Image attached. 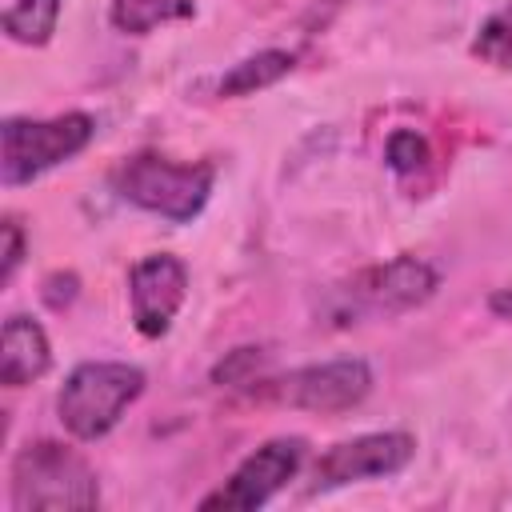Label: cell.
<instances>
[{"label": "cell", "instance_id": "6da1fadb", "mask_svg": "<svg viewBox=\"0 0 512 512\" xmlns=\"http://www.w3.org/2000/svg\"><path fill=\"white\" fill-rule=\"evenodd\" d=\"M212 184H216V164L172 160L160 152H132L112 168L116 196L168 224H192L204 212Z\"/></svg>", "mask_w": 512, "mask_h": 512}, {"label": "cell", "instance_id": "7a4b0ae2", "mask_svg": "<svg viewBox=\"0 0 512 512\" xmlns=\"http://www.w3.org/2000/svg\"><path fill=\"white\" fill-rule=\"evenodd\" d=\"M16 512H84L100 504L96 468L60 440H28L8 468Z\"/></svg>", "mask_w": 512, "mask_h": 512}, {"label": "cell", "instance_id": "3957f363", "mask_svg": "<svg viewBox=\"0 0 512 512\" xmlns=\"http://www.w3.org/2000/svg\"><path fill=\"white\" fill-rule=\"evenodd\" d=\"M144 384V372L128 360H84L64 376L56 392V416L72 440H104L140 400Z\"/></svg>", "mask_w": 512, "mask_h": 512}, {"label": "cell", "instance_id": "277c9868", "mask_svg": "<svg viewBox=\"0 0 512 512\" xmlns=\"http://www.w3.org/2000/svg\"><path fill=\"white\" fill-rule=\"evenodd\" d=\"M96 136V120L88 112H60L48 120L8 116L0 124V180L4 188L32 184L56 164L80 156Z\"/></svg>", "mask_w": 512, "mask_h": 512}, {"label": "cell", "instance_id": "5b68a950", "mask_svg": "<svg viewBox=\"0 0 512 512\" xmlns=\"http://www.w3.org/2000/svg\"><path fill=\"white\" fill-rule=\"evenodd\" d=\"M368 392H372V368L360 356L304 364V368H292L284 376L268 372L252 388L256 400H268V404H280V408H300V412H320V416L348 412Z\"/></svg>", "mask_w": 512, "mask_h": 512}, {"label": "cell", "instance_id": "8992f818", "mask_svg": "<svg viewBox=\"0 0 512 512\" xmlns=\"http://www.w3.org/2000/svg\"><path fill=\"white\" fill-rule=\"evenodd\" d=\"M440 288V272L420 256H392L384 264L360 268L336 288V316H396L428 304Z\"/></svg>", "mask_w": 512, "mask_h": 512}, {"label": "cell", "instance_id": "52a82bcc", "mask_svg": "<svg viewBox=\"0 0 512 512\" xmlns=\"http://www.w3.org/2000/svg\"><path fill=\"white\" fill-rule=\"evenodd\" d=\"M308 456V440L304 436H276L268 444H260L256 452H248L236 472L200 500L204 512L212 508H224V512H252V508H264L280 488H288V480L300 472Z\"/></svg>", "mask_w": 512, "mask_h": 512}, {"label": "cell", "instance_id": "ba28073f", "mask_svg": "<svg viewBox=\"0 0 512 512\" xmlns=\"http://www.w3.org/2000/svg\"><path fill=\"white\" fill-rule=\"evenodd\" d=\"M416 440L408 432H364L332 444L312 468V492L348 488L360 480H384L412 464Z\"/></svg>", "mask_w": 512, "mask_h": 512}, {"label": "cell", "instance_id": "9c48e42d", "mask_svg": "<svg viewBox=\"0 0 512 512\" xmlns=\"http://www.w3.org/2000/svg\"><path fill=\"white\" fill-rule=\"evenodd\" d=\"M188 300V264L172 252H148L128 268L132 324L144 340H160Z\"/></svg>", "mask_w": 512, "mask_h": 512}, {"label": "cell", "instance_id": "30bf717a", "mask_svg": "<svg viewBox=\"0 0 512 512\" xmlns=\"http://www.w3.org/2000/svg\"><path fill=\"white\" fill-rule=\"evenodd\" d=\"M52 364V344H48V332L24 316V312H12L4 320V332H0V384L4 388H24L32 380H40Z\"/></svg>", "mask_w": 512, "mask_h": 512}, {"label": "cell", "instance_id": "8fae6325", "mask_svg": "<svg viewBox=\"0 0 512 512\" xmlns=\"http://www.w3.org/2000/svg\"><path fill=\"white\" fill-rule=\"evenodd\" d=\"M292 68H296V56H292V52H284V48H264V52H252V56L236 60V64H232V68L220 76L216 96H224V100L252 96V92H260V88L280 84V80H284Z\"/></svg>", "mask_w": 512, "mask_h": 512}, {"label": "cell", "instance_id": "7c38bea8", "mask_svg": "<svg viewBox=\"0 0 512 512\" xmlns=\"http://www.w3.org/2000/svg\"><path fill=\"white\" fill-rule=\"evenodd\" d=\"M196 0H112L108 4V24L124 36H148L160 24L192 20Z\"/></svg>", "mask_w": 512, "mask_h": 512}, {"label": "cell", "instance_id": "4fadbf2b", "mask_svg": "<svg viewBox=\"0 0 512 512\" xmlns=\"http://www.w3.org/2000/svg\"><path fill=\"white\" fill-rule=\"evenodd\" d=\"M60 8H64V0H12L0 20L4 36L24 48H44L60 24Z\"/></svg>", "mask_w": 512, "mask_h": 512}, {"label": "cell", "instance_id": "5bb4252c", "mask_svg": "<svg viewBox=\"0 0 512 512\" xmlns=\"http://www.w3.org/2000/svg\"><path fill=\"white\" fill-rule=\"evenodd\" d=\"M472 56L500 68V72H512V0H504L472 36Z\"/></svg>", "mask_w": 512, "mask_h": 512}, {"label": "cell", "instance_id": "9a60e30c", "mask_svg": "<svg viewBox=\"0 0 512 512\" xmlns=\"http://www.w3.org/2000/svg\"><path fill=\"white\" fill-rule=\"evenodd\" d=\"M268 368H272V364H268V352H264V348H256V344H244V348L224 352V360L212 368V384L252 392V388L268 376Z\"/></svg>", "mask_w": 512, "mask_h": 512}, {"label": "cell", "instance_id": "2e32d148", "mask_svg": "<svg viewBox=\"0 0 512 512\" xmlns=\"http://www.w3.org/2000/svg\"><path fill=\"white\" fill-rule=\"evenodd\" d=\"M384 160H388V168L396 176H412L432 160V148L416 128H396L388 136V144H384Z\"/></svg>", "mask_w": 512, "mask_h": 512}, {"label": "cell", "instance_id": "e0dca14e", "mask_svg": "<svg viewBox=\"0 0 512 512\" xmlns=\"http://www.w3.org/2000/svg\"><path fill=\"white\" fill-rule=\"evenodd\" d=\"M0 236H4V260H0V284H12V276H16V268L24 264V228H20V220L16 216H4V224H0Z\"/></svg>", "mask_w": 512, "mask_h": 512}, {"label": "cell", "instance_id": "ac0fdd59", "mask_svg": "<svg viewBox=\"0 0 512 512\" xmlns=\"http://www.w3.org/2000/svg\"><path fill=\"white\" fill-rule=\"evenodd\" d=\"M76 288H80V280L72 276V272H52L48 280H44V288H40V296H44V304L48 308H68L72 300H76Z\"/></svg>", "mask_w": 512, "mask_h": 512}, {"label": "cell", "instance_id": "d6986e66", "mask_svg": "<svg viewBox=\"0 0 512 512\" xmlns=\"http://www.w3.org/2000/svg\"><path fill=\"white\" fill-rule=\"evenodd\" d=\"M488 312H492L496 320H508V324H512V288H496V292L488 296Z\"/></svg>", "mask_w": 512, "mask_h": 512}]
</instances>
